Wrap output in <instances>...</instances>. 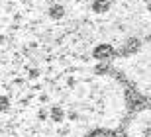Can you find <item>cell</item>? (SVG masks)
I'll return each instance as SVG.
<instances>
[{
	"label": "cell",
	"mask_w": 151,
	"mask_h": 137,
	"mask_svg": "<svg viewBox=\"0 0 151 137\" xmlns=\"http://www.w3.org/2000/svg\"><path fill=\"white\" fill-rule=\"evenodd\" d=\"M94 55L98 59H110L114 55V49H112V45H100V47L94 51Z\"/></svg>",
	"instance_id": "6da1fadb"
}]
</instances>
